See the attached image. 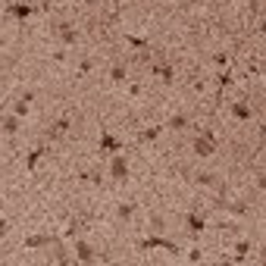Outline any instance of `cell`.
Wrapping results in <instances>:
<instances>
[{"label": "cell", "instance_id": "obj_1", "mask_svg": "<svg viewBox=\"0 0 266 266\" xmlns=\"http://www.w3.org/2000/svg\"><path fill=\"white\" fill-rule=\"evenodd\" d=\"M138 248H141V251H157V248H166L169 254H179L176 241H169V238H163V235H147V238H144Z\"/></svg>", "mask_w": 266, "mask_h": 266}, {"label": "cell", "instance_id": "obj_2", "mask_svg": "<svg viewBox=\"0 0 266 266\" xmlns=\"http://www.w3.org/2000/svg\"><path fill=\"white\" fill-rule=\"evenodd\" d=\"M110 176L116 179V182L129 179V160H125V154H113L110 157Z\"/></svg>", "mask_w": 266, "mask_h": 266}, {"label": "cell", "instance_id": "obj_3", "mask_svg": "<svg viewBox=\"0 0 266 266\" xmlns=\"http://www.w3.org/2000/svg\"><path fill=\"white\" fill-rule=\"evenodd\" d=\"M44 6H47V3H41V6H34V3H9L6 13L16 16V19H28L31 13H38V9H44Z\"/></svg>", "mask_w": 266, "mask_h": 266}, {"label": "cell", "instance_id": "obj_4", "mask_svg": "<svg viewBox=\"0 0 266 266\" xmlns=\"http://www.w3.org/2000/svg\"><path fill=\"white\" fill-rule=\"evenodd\" d=\"M191 147H194V154H198L201 160H207V157H213V154H216V144L210 141V138H204V135L194 138V144H191Z\"/></svg>", "mask_w": 266, "mask_h": 266}, {"label": "cell", "instance_id": "obj_5", "mask_svg": "<svg viewBox=\"0 0 266 266\" xmlns=\"http://www.w3.org/2000/svg\"><path fill=\"white\" fill-rule=\"evenodd\" d=\"M75 260L78 263H97L100 257L94 254V248H91L88 241H75Z\"/></svg>", "mask_w": 266, "mask_h": 266}, {"label": "cell", "instance_id": "obj_6", "mask_svg": "<svg viewBox=\"0 0 266 266\" xmlns=\"http://www.w3.org/2000/svg\"><path fill=\"white\" fill-rule=\"evenodd\" d=\"M185 226H188L194 235H201L204 229H207V219H204V216H201L198 210H191V213H185Z\"/></svg>", "mask_w": 266, "mask_h": 266}, {"label": "cell", "instance_id": "obj_7", "mask_svg": "<svg viewBox=\"0 0 266 266\" xmlns=\"http://www.w3.org/2000/svg\"><path fill=\"white\" fill-rule=\"evenodd\" d=\"M100 150H107V154H119V150H122V141H119V138H113L110 132H103V135H100Z\"/></svg>", "mask_w": 266, "mask_h": 266}, {"label": "cell", "instance_id": "obj_8", "mask_svg": "<svg viewBox=\"0 0 266 266\" xmlns=\"http://www.w3.org/2000/svg\"><path fill=\"white\" fill-rule=\"evenodd\" d=\"M47 245H53V235H28L25 238V248H31V251L47 248Z\"/></svg>", "mask_w": 266, "mask_h": 266}, {"label": "cell", "instance_id": "obj_9", "mask_svg": "<svg viewBox=\"0 0 266 266\" xmlns=\"http://www.w3.org/2000/svg\"><path fill=\"white\" fill-rule=\"evenodd\" d=\"M150 72L160 75L163 82H176V69H172V66H160V63H154V66H150Z\"/></svg>", "mask_w": 266, "mask_h": 266}, {"label": "cell", "instance_id": "obj_10", "mask_svg": "<svg viewBox=\"0 0 266 266\" xmlns=\"http://www.w3.org/2000/svg\"><path fill=\"white\" fill-rule=\"evenodd\" d=\"M232 116H235V119H245V122H248V119H254V110L248 107V103H232Z\"/></svg>", "mask_w": 266, "mask_h": 266}, {"label": "cell", "instance_id": "obj_11", "mask_svg": "<svg viewBox=\"0 0 266 266\" xmlns=\"http://www.w3.org/2000/svg\"><path fill=\"white\" fill-rule=\"evenodd\" d=\"M60 38H63L66 44H78V31L69 25V22H63V25H60Z\"/></svg>", "mask_w": 266, "mask_h": 266}, {"label": "cell", "instance_id": "obj_12", "mask_svg": "<svg viewBox=\"0 0 266 266\" xmlns=\"http://www.w3.org/2000/svg\"><path fill=\"white\" fill-rule=\"evenodd\" d=\"M31 100H34V97H31V94H25V97H22L16 107H13V113H16L19 119H22V116H28V103H31Z\"/></svg>", "mask_w": 266, "mask_h": 266}, {"label": "cell", "instance_id": "obj_13", "mask_svg": "<svg viewBox=\"0 0 266 266\" xmlns=\"http://www.w3.org/2000/svg\"><path fill=\"white\" fill-rule=\"evenodd\" d=\"M0 125H3L6 135H16L19 132V116H3V122H0Z\"/></svg>", "mask_w": 266, "mask_h": 266}, {"label": "cell", "instance_id": "obj_14", "mask_svg": "<svg viewBox=\"0 0 266 266\" xmlns=\"http://www.w3.org/2000/svg\"><path fill=\"white\" fill-rule=\"evenodd\" d=\"M44 154H47V147H38V150H31V154H28V160H25V166H28V169H34V166H38V160H41Z\"/></svg>", "mask_w": 266, "mask_h": 266}, {"label": "cell", "instance_id": "obj_15", "mask_svg": "<svg viewBox=\"0 0 266 266\" xmlns=\"http://www.w3.org/2000/svg\"><path fill=\"white\" fill-rule=\"evenodd\" d=\"M125 75H129V72H125V66H122V63L110 69V78H113V82H125Z\"/></svg>", "mask_w": 266, "mask_h": 266}, {"label": "cell", "instance_id": "obj_16", "mask_svg": "<svg viewBox=\"0 0 266 266\" xmlns=\"http://www.w3.org/2000/svg\"><path fill=\"white\" fill-rule=\"evenodd\" d=\"M185 125H188V116H182V113H176V116L169 119V129H176V132L185 129Z\"/></svg>", "mask_w": 266, "mask_h": 266}, {"label": "cell", "instance_id": "obj_17", "mask_svg": "<svg viewBox=\"0 0 266 266\" xmlns=\"http://www.w3.org/2000/svg\"><path fill=\"white\" fill-rule=\"evenodd\" d=\"M132 213H135V204H132V201H125V204H119V216H122V219H129Z\"/></svg>", "mask_w": 266, "mask_h": 266}, {"label": "cell", "instance_id": "obj_18", "mask_svg": "<svg viewBox=\"0 0 266 266\" xmlns=\"http://www.w3.org/2000/svg\"><path fill=\"white\" fill-rule=\"evenodd\" d=\"M66 129H69V119H60V122H56L53 129H50V135H53V138H60V135H63Z\"/></svg>", "mask_w": 266, "mask_h": 266}, {"label": "cell", "instance_id": "obj_19", "mask_svg": "<svg viewBox=\"0 0 266 266\" xmlns=\"http://www.w3.org/2000/svg\"><path fill=\"white\" fill-rule=\"evenodd\" d=\"M223 210H232V213H248V207L245 204H219Z\"/></svg>", "mask_w": 266, "mask_h": 266}, {"label": "cell", "instance_id": "obj_20", "mask_svg": "<svg viewBox=\"0 0 266 266\" xmlns=\"http://www.w3.org/2000/svg\"><path fill=\"white\" fill-rule=\"evenodd\" d=\"M198 185H216V176H213V172H201V176H198Z\"/></svg>", "mask_w": 266, "mask_h": 266}, {"label": "cell", "instance_id": "obj_21", "mask_svg": "<svg viewBox=\"0 0 266 266\" xmlns=\"http://www.w3.org/2000/svg\"><path fill=\"white\" fill-rule=\"evenodd\" d=\"M157 135H160V125H154V129H147V132H141V141H154Z\"/></svg>", "mask_w": 266, "mask_h": 266}, {"label": "cell", "instance_id": "obj_22", "mask_svg": "<svg viewBox=\"0 0 266 266\" xmlns=\"http://www.w3.org/2000/svg\"><path fill=\"white\" fill-rule=\"evenodd\" d=\"M248 251H251V241H238V245H235V254H238V257H245Z\"/></svg>", "mask_w": 266, "mask_h": 266}, {"label": "cell", "instance_id": "obj_23", "mask_svg": "<svg viewBox=\"0 0 266 266\" xmlns=\"http://www.w3.org/2000/svg\"><path fill=\"white\" fill-rule=\"evenodd\" d=\"M129 47H147L144 38H135V34H129Z\"/></svg>", "mask_w": 266, "mask_h": 266}, {"label": "cell", "instance_id": "obj_24", "mask_svg": "<svg viewBox=\"0 0 266 266\" xmlns=\"http://www.w3.org/2000/svg\"><path fill=\"white\" fill-rule=\"evenodd\" d=\"M85 179H88L91 185H100V182H103V176H100V172H97V169H94V172H88V176H85Z\"/></svg>", "mask_w": 266, "mask_h": 266}, {"label": "cell", "instance_id": "obj_25", "mask_svg": "<svg viewBox=\"0 0 266 266\" xmlns=\"http://www.w3.org/2000/svg\"><path fill=\"white\" fill-rule=\"evenodd\" d=\"M229 82H232V72H223V75H219V88H229Z\"/></svg>", "mask_w": 266, "mask_h": 266}, {"label": "cell", "instance_id": "obj_26", "mask_svg": "<svg viewBox=\"0 0 266 266\" xmlns=\"http://www.w3.org/2000/svg\"><path fill=\"white\" fill-rule=\"evenodd\" d=\"M201 257H204V251H201V248H194V251H191V254H188V260H191V263H198V260H201Z\"/></svg>", "mask_w": 266, "mask_h": 266}, {"label": "cell", "instance_id": "obj_27", "mask_svg": "<svg viewBox=\"0 0 266 266\" xmlns=\"http://www.w3.org/2000/svg\"><path fill=\"white\" fill-rule=\"evenodd\" d=\"M66 235H78V219H72V223H69V229H66Z\"/></svg>", "mask_w": 266, "mask_h": 266}, {"label": "cell", "instance_id": "obj_28", "mask_svg": "<svg viewBox=\"0 0 266 266\" xmlns=\"http://www.w3.org/2000/svg\"><path fill=\"white\" fill-rule=\"evenodd\" d=\"M6 229H9V223H6V219H0V235H6Z\"/></svg>", "mask_w": 266, "mask_h": 266}, {"label": "cell", "instance_id": "obj_29", "mask_svg": "<svg viewBox=\"0 0 266 266\" xmlns=\"http://www.w3.org/2000/svg\"><path fill=\"white\" fill-rule=\"evenodd\" d=\"M82 3H88V6H94V3H100V0H82Z\"/></svg>", "mask_w": 266, "mask_h": 266}]
</instances>
